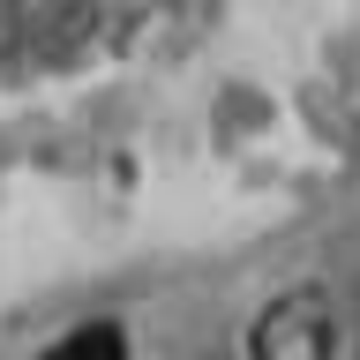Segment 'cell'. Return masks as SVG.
I'll return each mask as SVG.
<instances>
[{"label": "cell", "instance_id": "obj_1", "mask_svg": "<svg viewBox=\"0 0 360 360\" xmlns=\"http://www.w3.org/2000/svg\"><path fill=\"white\" fill-rule=\"evenodd\" d=\"M248 353L255 360H330V308H323V292L270 300L255 338H248Z\"/></svg>", "mask_w": 360, "mask_h": 360}, {"label": "cell", "instance_id": "obj_2", "mask_svg": "<svg viewBox=\"0 0 360 360\" xmlns=\"http://www.w3.org/2000/svg\"><path fill=\"white\" fill-rule=\"evenodd\" d=\"M53 360H128V330H120V323H83V330L60 338Z\"/></svg>", "mask_w": 360, "mask_h": 360}]
</instances>
